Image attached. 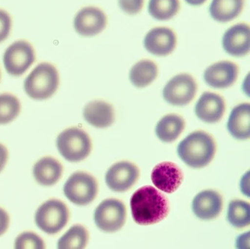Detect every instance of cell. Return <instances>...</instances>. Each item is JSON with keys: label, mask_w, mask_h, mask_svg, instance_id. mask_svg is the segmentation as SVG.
<instances>
[{"label": "cell", "mask_w": 250, "mask_h": 249, "mask_svg": "<svg viewBox=\"0 0 250 249\" xmlns=\"http://www.w3.org/2000/svg\"><path fill=\"white\" fill-rule=\"evenodd\" d=\"M1 70H0V80H1Z\"/></svg>", "instance_id": "obj_36"}, {"label": "cell", "mask_w": 250, "mask_h": 249, "mask_svg": "<svg viewBox=\"0 0 250 249\" xmlns=\"http://www.w3.org/2000/svg\"><path fill=\"white\" fill-rule=\"evenodd\" d=\"M120 9L128 16L140 14L144 8L146 0H118Z\"/></svg>", "instance_id": "obj_29"}, {"label": "cell", "mask_w": 250, "mask_h": 249, "mask_svg": "<svg viewBox=\"0 0 250 249\" xmlns=\"http://www.w3.org/2000/svg\"><path fill=\"white\" fill-rule=\"evenodd\" d=\"M60 76L58 69L49 62L38 64L24 81L26 93L32 99L43 101L51 98L58 90Z\"/></svg>", "instance_id": "obj_3"}, {"label": "cell", "mask_w": 250, "mask_h": 249, "mask_svg": "<svg viewBox=\"0 0 250 249\" xmlns=\"http://www.w3.org/2000/svg\"><path fill=\"white\" fill-rule=\"evenodd\" d=\"M8 160V150L6 146L0 143V172L4 169Z\"/></svg>", "instance_id": "obj_32"}, {"label": "cell", "mask_w": 250, "mask_h": 249, "mask_svg": "<svg viewBox=\"0 0 250 249\" xmlns=\"http://www.w3.org/2000/svg\"><path fill=\"white\" fill-rule=\"evenodd\" d=\"M159 75L158 64L150 59H142L131 67L129 80L134 86L145 88L151 84Z\"/></svg>", "instance_id": "obj_22"}, {"label": "cell", "mask_w": 250, "mask_h": 249, "mask_svg": "<svg viewBox=\"0 0 250 249\" xmlns=\"http://www.w3.org/2000/svg\"><path fill=\"white\" fill-rule=\"evenodd\" d=\"M250 27L247 22H239L228 28L222 37L225 52L235 57L247 55L250 50Z\"/></svg>", "instance_id": "obj_14"}, {"label": "cell", "mask_w": 250, "mask_h": 249, "mask_svg": "<svg viewBox=\"0 0 250 249\" xmlns=\"http://www.w3.org/2000/svg\"><path fill=\"white\" fill-rule=\"evenodd\" d=\"M184 180L181 168L172 162H163L154 167L151 173V180L159 190L165 193L175 192Z\"/></svg>", "instance_id": "obj_16"}, {"label": "cell", "mask_w": 250, "mask_h": 249, "mask_svg": "<svg viewBox=\"0 0 250 249\" xmlns=\"http://www.w3.org/2000/svg\"><path fill=\"white\" fill-rule=\"evenodd\" d=\"M186 123L181 115L168 114L162 117L156 125V136L162 142L170 143L176 140L185 128Z\"/></svg>", "instance_id": "obj_23"}, {"label": "cell", "mask_w": 250, "mask_h": 249, "mask_svg": "<svg viewBox=\"0 0 250 249\" xmlns=\"http://www.w3.org/2000/svg\"><path fill=\"white\" fill-rule=\"evenodd\" d=\"M84 120L97 128L110 127L115 120V108L109 103L95 100L87 103L83 110Z\"/></svg>", "instance_id": "obj_18"}, {"label": "cell", "mask_w": 250, "mask_h": 249, "mask_svg": "<svg viewBox=\"0 0 250 249\" xmlns=\"http://www.w3.org/2000/svg\"><path fill=\"white\" fill-rule=\"evenodd\" d=\"M63 190L65 196L72 203L84 206L96 199L99 185L92 174L85 171H76L67 180Z\"/></svg>", "instance_id": "obj_6"}, {"label": "cell", "mask_w": 250, "mask_h": 249, "mask_svg": "<svg viewBox=\"0 0 250 249\" xmlns=\"http://www.w3.org/2000/svg\"><path fill=\"white\" fill-rule=\"evenodd\" d=\"M236 246L238 249H249L250 248V232L242 234L238 237Z\"/></svg>", "instance_id": "obj_33"}, {"label": "cell", "mask_w": 250, "mask_h": 249, "mask_svg": "<svg viewBox=\"0 0 250 249\" xmlns=\"http://www.w3.org/2000/svg\"><path fill=\"white\" fill-rule=\"evenodd\" d=\"M20 99L11 93L0 94V124H8L14 121L21 111Z\"/></svg>", "instance_id": "obj_27"}, {"label": "cell", "mask_w": 250, "mask_h": 249, "mask_svg": "<svg viewBox=\"0 0 250 249\" xmlns=\"http://www.w3.org/2000/svg\"><path fill=\"white\" fill-rule=\"evenodd\" d=\"M250 104L242 103L232 108L227 128L229 134L238 140H247L250 137Z\"/></svg>", "instance_id": "obj_19"}, {"label": "cell", "mask_w": 250, "mask_h": 249, "mask_svg": "<svg viewBox=\"0 0 250 249\" xmlns=\"http://www.w3.org/2000/svg\"><path fill=\"white\" fill-rule=\"evenodd\" d=\"M17 249H46V244L43 239L33 231H24L21 233L15 240Z\"/></svg>", "instance_id": "obj_28"}, {"label": "cell", "mask_w": 250, "mask_h": 249, "mask_svg": "<svg viewBox=\"0 0 250 249\" xmlns=\"http://www.w3.org/2000/svg\"><path fill=\"white\" fill-rule=\"evenodd\" d=\"M250 177H249V171H247L241 180V190L244 194L247 196H250V190H249V187H250Z\"/></svg>", "instance_id": "obj_34"}, {"label": "cell", "mask_w": 250, "mask_h": 249, "mask_svg": "<svg viewBox=\"0 0 250 249\" xmlns=\"http://www.w3.org/2000/svg\"><path fill=\"white\" fill-rule=\"evenodd\" d=\"M222 196L215 190H203L193 199V212L197 218L205 221L217 218L222 212Z\"/></svg>", "instance_id": "obj_17"}, {"label": "cell", "mask_w": 250, "mask_h": 249, "mask_svg": "<svg viewBox=\"0 0 250 249\" xmlns=\"http://www.w3.org/2000/svg\"><path fill=\"white\" fill-rule=\"evenodd\" d=\"M70 211L62 201L51 199L42 204L36 212V225L49 234H56L68 224Z\"/></svg>", "instance_id": "obj_5"}, {"label": "cell", "mask_w": 250, "mask_h": 249, "mask_svg": "<svg viewBox=\"0 0 250 249\" xmlns=\"http://www.w3.org/2000/svg\"><path fill=\"white\" fill-rule=\"evenodd\" d=\"M178 43L176 32L168 26H156L146 34L143 45L146 51L157 57H167L175 51Z\"/></svg>", "instance_id": "obj_11"}, {"label": "cell", "mask_w": 250, "mask_h": 249, "mask_svg": "<svg viewBox=\"0 0 250 249\" xmlns=\"http://www.w3.org/2000/svg\"><path fill=\"white\" fill-rule=\"evenodd\" d=\"M88 230L81 224L72 226L58 240L60 249H83L88 243Z\"/></svg>", "instance_id": "obj_24"}, {"label": "cell", "mask_w": 250, "mask_h": 249, "mask_svg": "<svg viewBox=\"0 0 250 249\" xmlns=\"http://www.w3.org/2000/svg\"><path fill=\"white\" fill-rule=\"evenodd\" d=\"M226 110L225 101L222 95L211 92H205L197 101L194 112L199 120L213 124L222 120Z\"/></svg>", "instance_id": "obj_15"}, {"label": "cell", "mask_w": 250, "mask_h": 249, "mask_svg": "<svg viewBox=\"0 0 250 249\" xmlns=\"http://www.w3.org/2000/svg\"><path fill=\"white\" fill-rule=\"evenodd\" d=\"M197 83L192 75L181 73L171 78L162 92L164 99L175 106L188 105L196 96Z\"/></svg>", "instance_id": "obj_7"}, {"label": "cell", "mask_w": 250, "mask_h": 249, "mask_svg": "<svg viewBox=\"0 0 250 249\" xmlns=\"http://www.w3.org/2000/svg\"><path fill=\"white\" fill-rule=\"evenodd\" d=\"M12 18L4 9L0 8V43L9 37L12 29Z\"/></svg>", "instance_id": "obj_30"}, {"label": "cell", "mask_w": 250, "mask_h": 249, "mask_svg": "<svg viewBox=\"0 0 250 249\" xmlns=\"http://www.w3.org/2000/svg\"><path fill=\"white\" fill-rule=\"evenodd\" d=\"M250 208L249 202L241 199L232 200L228 207V222L237 228L248 227L250 223Z\"/></svg>", "instance_id": "obj_26"}, {"label": "cell", "mask_w": 250, "mask_h": 249, "mask_svg": "<svg viewBox=\"0 0 250 249\" xmlns=\"http://www.w3.org/2000/svg\"><path fill=\"white\" fill-rule=\"evenodd\" d=\"M133 219L140 225L157 224L169 213V202L165 195L150 186L133 193L130 201Z\"/></svg>", "instance_id": "obj_1"}, {"label": "cell", "mask_w": 250, "mask_h": 249, "mask_svg": "<svg viewBox=\"0 0 250 249\" xmlns=\"http://www.w3.org/2000/svg\"><path fill=\"white\" fill-rule=\"evenodd\" d=\"M94 220L99 229L104 232H115L125 224L126 208L119 199H105L95 210Z\"/></svg>", "instance_id": "obj_9"}, {"label": "cell", "mask_w": 250, "mask_h": 249, "mask_svg": "<svg viewBox=\"0 0 250 249\" xmlns=\"http://www.w3.org/2000/svg\"><path fill=\"white\" fill-rule=\"evenodd\" d=\"M245 4V0H212L209 14L215 21L228 23L242 13Z\"/></svg>", "instance_id": "obj_21"}, {"label": "cell", "mask_w": 250, "mask_h": 249, "mask_svg": "<svg viewBox=\"0 0 250 249\" xmlns=\"http://www.w3.org/2000/svg\"><path fill=\"white\" fill-rule=\"evenodd\" d=\"M239 67L230 60H221L210 64L205 70L203 79L210 87L227 89L236 82Z\"/></svg>", "instance_id": "obj_12"}, {"label": "cell", "mask_w": 250, "mask_h": 249, "mask_svg": "<svg viewBox=\"0 0 250 249\" xmlns=\"http://www.w3.org/2000/svg\"><path fill=\"white\" fill-rule=\"evenodd\" d=\"M62 164L52 156L41 158L33 167V175L36 182L43 186L56 184L62 177Z\"/></svg>", "instance_id": "obj_20"}, {"label": "cell", "mask_w": 250, "mask_h": 249, "mask_svg": "<svg viewBox=\"0 0 250 249\" xmlns=\"http://www.w3.org/2000/svg\"><path fill=\"white\" fill-rule=\"evenodd\" d=\"M216 149V142L211 135L204 130H195L178 144L177 152L187 166L200 168L211 162Z\"/></svg>", "instance_id": "obj_2"}, {"label": "cell", "mask_w": 250, "mask_h": 249, "mask_svg": "<svg viewBox=\"0 0 250 249\" xmlns=\"http://www.w3.org/2000/svg\"><path fill=\"white\" fill-rule=\"evenodd\" d=\"M108 24L107 15L97 6H85L80 9L74 19L76 32L83 37H94L102 33Z\"/></svg>", "instance_id": "obj_10"}, {"label": "cell", "mask_w": 250, "mask_h": 249, "mask_svg": "<svg viewBox=\"0 0 250 249\" xmlns=\"http://www.w3.org/2000/svg\"><path fill=\"white\" fill-rule=\"evenodd\" d=\"M60 153L70 162H80L87 158L92 150L90 136L83 129L71 127L60 133L57 139Z\"/></svg>", "instance_id": "obj_4"}, {"label": "cell", "mask_w": 250, "mask_h": 249, "mask_svg": "<svg viewBox=\"0 0 250 249\" xmlns=\"http://www.w3.org/2000/svg\"><path fill=\"white\" fill-rule=\"evenodd\" d=\"M140 177V169L135 164L121 161L112 165L106 174L108 187L115 192H125L131 188Z\"/></svg>", "instance_id": "obj_13"}, {"label": "cell", "mask_w": 250, "mask_h": 249, "mask_svg": "<svg viewBox=\"0 0 250 249\" xmlns=\"http://www.w3.org/2000/svg\"><path fill=\"white\" fill-rule=\"evenodd\" d=\"M187 4L194 7H199V6L204 4L208 0H184Z\"/></svg>", "instance_id": "obj_35"}, {"label": "cell", "mask_w": 250, "mask_h": 249, "mask_svg": "<svg viewBox=\"0 0 250 249\" xmlns=\"http://www.w3.org/2000/svg\"><path fill=\"white\" fill-rule=\"evenodd\" d=\"M181 8L180 0H149L147 10L153 19L161 21L171 20Z\"/></svg>", "instance_id": "obj_25"}, {"label": "cell", "mask_w": 250, "mask_h": 249, "mask_svg": "<svg viewBox=\"0 0 250 249\" xmlns=\"http://www.w3.org/2000/svg\"><path fill=\"white\" fill-rule=\"evenodd\" d=\"M36 59L33 45L25 40H20L13 42L5 50L4 66L10 75L20 77L33 65Z\"/></svg>", "instance_id": "obj_8"}, {"label": "cell", "mask_w": 250, "mask_h": 249, "mask_svg": "<svg viewBox=\"0 0 250 249\" xmlns=\"http://www.w3.org/2000/svg\"><path fill=\"white\" fill-rule=\"evenodd\" d=\"M10 226V216L5 209L0 208V236L3 235Z\"/></svg>", "instance_id": "obj_31"}]
</instances>
